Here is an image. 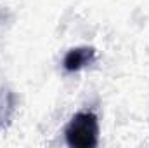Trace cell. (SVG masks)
<instances>
[{"instance_id": "6da1fadb", "label": "cell", "mask_w": 149, "mask_h": 148, "mask_svg": "<svg viewBox=\"0 0 149 148\" xmlns=\"http://www.w3.org/2000/svg\"><path fill=\"white\" fill-rule=\"evenodd\" d=\"M99 136V124L94 113L83 111L74 115L66 129V140L70 147L76 148H90L97 145Z\"/></svg>"}, {"instance_id": "7a4b0ae2", "label": "cell", "mask_w": 149, "mask_h": 148, "mask_svg": "<svg viewBox=\"0 0 149 148\" xmlns=\"http://www.w3.org/2000/svg\"><path fill=\"white\" fill-rule=\"evenodd\" d=\"M92 61H94V51L92 49H87V47L73 49L64 58V68L68 72H74V70H80V68H83L85 65H88Z\"/></svg>"}]
</instances>
